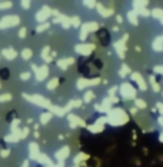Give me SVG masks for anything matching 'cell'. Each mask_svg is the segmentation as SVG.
I'll use <instances>...</instances> for the list:
<instances>
[{
  "label": "cell",
  "mask_w": 163,
  "mask_h": 167,
  "mask_svg": "<svg viewBox=\"0 0 163 167\" xmlns=\"http://www.w3.org/2000/svg\"><path fill=\"white\" fill-rule=\"evenodd\" d=\"M47 74H49V67L46 66V64H43V66L39 69V71H37V80H45L46 77H47Z\"/></svg>",
  "instance_id": "obj_16"
},
{
  "label": "cell",
  "mask_w": 163,
  "mask_h": 167,
  "mask_svg": "<svg viewBox=\"0 0 163 167\" xmlns=\"http://www.w3.org/2000/svg\"><path fill=\"white\" fill-rule=\"evenodd\" d=\"M129 76H130L132 82H133V83H136V86L139 87V90H140V91H146L149 86H147V82L145 80V77H143L140 73H137V71H132Z\"/></svg>",
  "instance_id": "obj_3"
},
{
  "label": "cell",
  "mask_w": 163,
  "mask_h": 167,
  "mask_svg": "<svg viewBox=\"0 0 163 167\" xmlns=\"http://www.w3.org/2000/svg\"><path fill=\"white\" fill-rule=\"evenodd\" d=\"M52 117H53V114H52L50 112H46V113H43V114L40 116V120H42L43 124H47L50 120H52Z\"/></svg>",
  "instance_id": "obj_28"
},
{
  "label": "cell",
  "mask_w": 163,
  "mask_h": 167,
  "mask_svg": "<svg viewBox=\"0 0 163 167\" xmlns=\"http://www.w3.org/2000/svg\"><path fill=\"white\" fill-rule=\"evenodd\" d=\"M87 34H89V33H86L84 30H82V29H80V34H79V39H80L82 42H84V40L87 39Z\"/></svg>",
  "instance_id": "obj_35"
},
{
  "label": "cell",
  "mask_w": 163,
  "mask_h": 167,
  "mask_svg": "<svg viewBox=\"0 0 163 167\" xmlns=\"http://www.w3.org/2000/svg\"><path fill=\"white\" fill-rule=\"evenodd\" d=\"M116 20H117V23H122V21H123V17H122V16H116Z\"/></svg>",
  "instance_id": "obj_46"
},
{
  "label": "cell",
  "mask_w": 163,
  "mask_h": 167,
  "mask_svg": "<svg viewBox=\"0 0 163 167\" xmlns=\"http://www.w3.org/2000/svg\"><path fill=\"white\" fill-rule=\"evenodd\" d=\"M49 51H50L49 47H45V49H43V51H42V57H43V59H45L47 63H49V62H52V56H49Z\"/></svg>",
  "instance_id": "obj_32"
},
{
  "label": "cell",
  "mask_w": 163,
  "mask_h": 167,
  "mask_svg": "<svg viewBox=\"0 0 163 167\" xmlns=\"http://www.w3.org/2000/svg\"><path fill=\"white\" fill-rule=\"evenodd\" d=\"M69 156H70V147L69 146H62L59 150L54 153V157L57 159V161H65Z\"/></svg>",
  "instance_id": "obj_9"
},
{
  "label": "cell",
  "mask_w": 163,
  "mask_h": 167,
  "mask_svg": "<svg viewBox=\"0 0 163 167\" xmlns=\"http://www.w3.org/2000/svg\"><path fill=\"white\" fill-rule=\"evenodd\" d=\"M149 82H150V87H152V90H153L155 93H159V91H160V84L156 82L155 76H150V77H149Z\"/></svg>",
  "instance_id": "obj_22"
},
{
  "label": "cell",
  "mask_w": 163,
  "mask_h": 167,
  "mask_svg": "<svg viewBox=\"0 0 163 167\" xmlns=\"http://www.w3.org/2000/svg\"><path fill=\"white\" fill-rule=\"evenodd\" d=\"M156 110L160 113V116H163V103H157L156 104Z\"/></svg>",
  "instance_id": "obj_37"
},
{
  "label": "cell",
  "mask_w": 163,
  "mask_h": 167,
  "mask_svg": "<svg viewBox=\"0 0 163 167\" xmlns=\"http://www.w3.org/2000/svg\"><path fill=\"white\" fill-rule=\"evenodd\" d=\"M147 3H149V0H133V10H139V9H142V7H146Z\"/></svg>",
  "instance_id": "obj_24"
},
{
  "label": "cell",
  "mask_w": 163,
  "mask_h": 167,
  "mask_svg": "<svg viewBox=\"0 0 163 167\" xmlns=\"http://www.w3.org/2000/svg\"><path fill=\"white\" fill-rule=\"evenodd\" d=\"M70 26H73V27H80L82 26V21H80V19L77 16H75V17H70Z\"/></svg>",
  "instance_id": "obj_31"
},
{
  "label": "cell",
  "mask_w": 163,
  "mask_h": 167,
  "mask_svg": "<svg viewBox=\"0 0 163 167\" xmlns=\"http://www.w3.org/2000/svg\"><path fill=\"white\" fill-rule=\"evenodd\" d=\"M159 141H160V143H163V130L159 133Z\"/></svg>",
  "instance_id": "obj_45"
},
{
  "label": "cell",
  "mask_w": 163,
  "mask_h": 167,
  "mask_svg": "<svg viewBox=\"0 0 163 167\" xmlns=\"http://www.w3.org/2000/svg\"><path fill=\"white\" fill-rule=\"evenodd\" d=\"M47 27H49V23H45V24L39 26V29H37V30H39V32H43V30H45V29H47Z\"/></svg>",
  "instance_id": "obj_41"
},
{
  "label": "cell",
  "mask_w": 163,
  "mask_h": 167,
  "mask_svg": "<svg viewBox=\"0 0 163 167\" xmlns=\"http://www.w3.org/2000/svg\"><path fill=\"white\" fill-rule=\"evenodd\" d=\"M155 73H157V74L163 76V66H156L155 67Z\"/></svg>",
  "instance_id": "obj_38"
},
{
  "label": "cell",
  "mask_w": 163,
  "mask_h": 167,
  "mask_svg": "<svg viewBox=\"0 0 163 167\" xmlns=\"http://www.w3.org/2000/svg\"><path fill=\"white\" fill-rule=\"evenodd\" d=\"M106 124L112 126V127H119V126H125L129 121V114L125 112V109L122 107H112L107 113H106Z\"/></svg>",
  "instance_id": "obj_1"
},
{
  "label": "cell",
  "mask_w": 163,
  "mask_h": 167,
  "mask_svg": "<svg viewBox=\"0 0 163 167\" xmlns=\"http://www.w3.org/2000/svg\"><path fill=\"white\" fill-rule=\"evenodd\" d=\"M50 15H52V10H50L47 6H45V7H43V10L37 13V20H39V21H45V20H46Z\"/></svg>",
  "instance_id": "obj_14"
},
{
  "label": "cell",
  "mask_w": 163,
  "mask_h": 167,
  "mask_svg": "<svg viewBox=\"0 0 163 167\" xmlns=\"http://www.w3.org/2000/svg\"><path fill=\"white\" fill-rule=\"evenodd\" d=\"M82 30H84L86 33H93V32H96L99 29V24L96 21H87V23H84V24H82L80 26Z\"/></svg>",
  "instance_id": "obj_12"
},
{
  "label": "cell",
  "mask_w": 163,
  "mask_h": 167,
  "mask_svg": "<svg viewBox=\"0 0 163 167\" xmlns=\"http://www.w3.org/2000/svg\"><path fill=\"white\" fill-rule=\"evenodd\" d=\"M152 47H153V50H155V51H162L163 50V40H162V37H156V39L153 40V43H152Z\"/></svg>",
  "instance_id": "obj_19"
},
{
  "label": "cell",
  "mask_w": 163,
  "mask_h": 167,
  "mask_svg": "<svg viewBox=\"0 0 163 167\" xmlns=\"http://www.w3.org/2000/svg\"><path fill=\"white\" fill-rule=\"evenodd\" d=\"M23 6H24V9H27L30 6V0H23Z\"/></svg>",
  "instance_id": "obj_44"
},
{
  "label": "cell",
  "mask_w": 163,
  "mask_h": 167,
  "mask_svg": "<svg viewBox=\"0 0 163 167\" xmlns=\"http://www.w3.org/2000/svg\"><path fill=\"white\" fill-rule=\"evenodd\" d=\"M99 83H100V79H99V77L87 79V84H89V87H95V86H98Z\"/></svg>",
  "instance_id": "obj_34"
},
{
  "label": "cell",
  "mask_w": 163,
  "mask_h": 167,
  "mask_svg": "<svg viewBox=\"0 0 163 167\" xmlns=\"http://www.w3.org/2000/svg\"><path fill=\"white\" fill-rule=\"evenodd\" d=\"M104 126H106V117H100V118H98L93 124L86 126V127H87V130H89L90 133L98 134V133H102V132L104 130Z\"/></svg>",
  "instance_id": "obj_5"
},
{
  "label": "cell",
  "mask_w": 163,
  "mask_h": 167,
  "mask_svg": "<svg viewBox=\"0 0 163 167\" xmlns=\"http://www.w3.org/2000/svg\"><path fill=\"white\" fill-rule=\"evenodd\" d=\"M112 106H113V103L110 100V97H106V99H103V100L100 101V103H96L95 104V110L99 112V113H107L110 109H112Z\"/></svg>",
  "instance_id": "obj_8"
},
{
  "label": "cell",
  "mask_w": 163,
  "mask_h": 167,
  "mask_svg": "<svg viewBox=\"0 0 163 167\" xmlns=\"http://www.w3.org/2000/svg\"><path fill=\"white\" fill-rule=\"evenodd\" d=\"M157 124H159V126H160V127L163 129V116H159V117H157Z\"/></svg>",
  "instance_id": "obj_43"
},
{
  "label": "cell",
  "mask_w": 163,
  "mask_h": 167,
  "mask_svg": "<svg viewBox=\"0 0 163 167\" xmlns=\"http://www.w3.org/2000/svg\"><path fill=\"white\" fill-rule=\"evenodd\" d=\"M130 73H132V70H130V67L127 66V64H125V63H123V64L120 66V70H119V76H120V77H127Z\"/></svg>",
  "instance_id": "obj_20"
},
{
  "label": "cell",
  "mask_w": 163,
  "mask_h": 167,
  "mask_svg": "<svg viewBox=\"0 0 163 167\" xmlns=\"http://www.w3.org/2000/svg\"><path fill=\"white\" fill-rule=\"evenodd\" d=\"M133 101H134V107H136L137 110H145V109L147 107L146 101L143 100V99H140V97H136Z\"/></svg>",
  "instance_id": "obj_21"
},
{
  "label": "cell",
  "mask_w": 163,
  "mask_h": 167,
  "mask_svg": "<svg viewBox=\"0 0 163 167\" xmlns=\"http://www.w3.org/2000/svg\"><path fill=\"white\" fill-rule=\"evenodd\" d=\"M86 87H89V84H87V79H84V77L77 79V82H76V89H77V90H84Z\"/></svg>",
  "instance_id": "obj_23"
},
{
  "label": "cell",
  "mask_w": 163,
  "mask_h": 167,
  "mask_svg": "<svg viewBox=\"0 0 163 167\" xmlns=\"http://www.w3.org/2000/svg\"><path fill=\"white\" fill-rule=\"evenodd\" d=\"M39 156H40V157H39V163H42V164H47V166H53L52 160H50L46 154H39Z\"/></svg>",
  "instance_id": "obj_26"
},
{
  "label": "cell",
  "mask_w": 163,
  "mask_h": 167,
  "mask_svg": "<svg viewBox=\"0 0 163 167\" xmlns=\"http://www.w3.org/2000/svg\"><path fill=\"white\" fill-rule=\"evenodd\" d=\"M80 106H82V100H70L67 103V106H65V107L70 112V110H73L76 107H80Z\"/></svg>",
  "instance_id": "obj_25"
},
{
  "label": "cell",
  "mask_w": 163,
  "mask_h": 167,
  "mask_svg": "<svg viewBox=\"0 0 163 167\" xmlns=\"http://www.w3.org/2000/svg\"><path fill=\"white\" fill-rule=\"evenodd\" d=\"M72 64H75V59L73 57H66V59H59L57 60V67L60 70H67Z\"/></svg>",
  "instance_id": "obj_10"
},
{
  "label": "cell",
  "mask_w": 163,
  "mask_h": 167,
  "mask_svg": "<svg viewBox=\"0 0 163 167\" xmlns=\"http://www.w3.org/2000/svg\"><path fill=\"white\" fill-rule=\"evenodd\" d=\"M136 13H137V16H143V17H149V16H150V12L147 10L146 7H142V9L136 10Z\"/></svg>",
  "instance_id": "obj_33"
},
{
  "label": "cell",
  "mask_w": 163,
  "mask_h": 167,
  "mask_svg": "<svg viewBox=\"0 0 163 167\" xmlns=\"http://www.w3.org/2000/svg\"><path fill=\"white\" fill-rule=\"evenodd\" d=\"M150 15L155 17V19H159V20H160L163 17V9H153V10L150 12Z\"/></svg>",
  "instance_id": "obj_30"
},
{
  "label": "cell",
  "mask_w": 163,
  "mask_h": 167,
  "mask_svg": "<svg viewBox=\"0 0 163 167\" xmlns=\"http://www.w3.org/2000/svg\"><path fill=\"white\" fill-rule=\"evenodd\" d=\"M67 120H69V124H70L72 129L86 127V121H84L83 118H80L77 114H73V113H70V112H69V114H67Z\"/></svg>",
  "instance_id": "obj_7"
},
{
  "label": "cell",
  "mask_w": 163,
  "mask_h": 167,
  "mask_svg": "<svg viewBox=\"0 0 163 167\" xmlns=\"http://www.w3.org/2000/svg\"><path fill=\"white\" fill-rule=\"evenodd\" d=\"M84 1V4L87 6V7H93L95 4H96V0H83Z\"/></svg>",
  "instance_id": "obj_36"
},
{
  "label": "cell",
  "mask_w": 163,
  "mask_h": 167,
  "mask_svg": "<svg viewBox=\"0 0 163 167\" xmlns=\"http://www.w3.org/2000/svg\"><path fill=\"white\" fill-rule=\"evenodd\" d=\"M49 109H50V113H52V114H56V116H59V117H63L69 113V110H67L66 107H62V106H53V104H52Z\"/></svg>",
  "instance_id": "obj_11"
},
{
  "label": "cell",
  "mask_w": 163,
  "mask_h": 167,
  "mask_svg": "<svg viewBox=\"0 0 163 167\" xmlns=\"http://www.w3.org/2000/svg\"><path fill=\"white\" fill-rule=\"evenodd\" d=\"M87 159H89V156H87L86 153L80 151V153H77V154L75 156V159H73V164H75V166H80L82 161H84V160H87Z\"/></svg>",
  "instance_id": "obj_15"
},
{
  "label": "cell",
  "mask_w": 163,
  "mask_h": 167,
  "mask_svg": "<svg viewBox=\"0 0 163 167\" xmlns=\"http://www.w3.org/2000/svg\"><path fill=\"white\" fill-rule=\"evenodd\" d=\"M129 110H130V114H132V116H136V114H137V112H139V110H137L134 106H133V107H130Z\"/></svg>",
  "instance_id": "obj_42"
},
{
  "label": "cell",
  "mask_w": 163,
  "mask_h": 167,
  "mask_svg": "<svg viewBox=\"0 0 163 167\" xmlns=\"http://www.w3.org/2000/svg\"><path fill=\"white\" fill-rule=\"evenodd\" d=\"M96 99V93L93 90H86L84 94H83V101L84 103H92V101Z\"/></svg>",
  "instance_id": "obj_18"
},
{
  "label": "cell",
  "mask_w": 163,
  "mask_h": 167,
  "mask_svg": "<svg viewBox=\"0 0 163 167\" xmlns=\"http://www.w3.org/2000/svg\"><path fill=\"white\" fill-rule=\"evenodd\" d=\"M96 10L99 12V15L102 17H109L113 15V10H112V9H107V7H104L103 4H100V3L96 4Z\"/></svg>",
  "instance_id": "obj_13"
},
{
  "label": "cell",
  "mask_w": 163,
  "mask_h": 167,
  "mask_svg": "<svg viewBox=\"0 0 163 167\" xmlns=\"http://www.w3.org/2000/svg\"><path fill=\"white\" fill-rule=\"evenodd\" d=\"M129 39V36L127 34H125L123 36V39H120V40H117V42H114L113 43V47L116 53H117V56L120 57V59H123L125 57V51H126V40Z\"/></svg>",
  "instance_id": "obj_6"
},
{
  "label": "cell",
  "mask_w": 163,
  "mask_h": 167,
  "mask_svg": "<svg viewBox=\"0 0 163 167\" xmlns=\"http://www.w3.org/2000/svg\"><path fill=\"white\" fill-rule=\"evenodd\" d=\"M60 24H62V27H65V29H69L70 27V17L67 16H60Z\"/></svg>",
  "instance_id": "obj_27"
},
{
  "label": "cell",
  "mask_w": 163,
  "mask_h": 167,
  "mask_svg": "<svg viewBox=\"0 0 163 167\" xmlns=\"http://www.w3.org/2000/svg\"><path fill=\"white\" fill-rule=\"evenodd\" d=\"M23 57H24V59L32 57V51H30V50H24V51H23Z\"/></svg>",
  "instance_id": "obj_39"
},
{
  "label": "cell",
  "mask_w": 163,
  "mask_h": 167,
  "mask_svg": "<svg viewBox=\"0 0 163 167\" xmlns=\"http://www.w3.org/2000/svg\"><path fill=\"white\" fill-rule=\"evenodd\" d=\"M57 86H59V77H53L49 83H47V89H49V90H54Z\"/></svg>",
  "instance_id": "obj_29"
},
{
  "label": "cell",
  "mask_w": 163,
  "mask_h": 167,
  "mask_svg": "<svg viewBox=\"0 0 163 167\" xmlns=\"http://www.w3.org/2000/svg\"><path fill=\"white\" fill-rule=\"evenodd\" d=\"M162 96H163V90H162Z\"/></svg>",
  "instance_id": "obj_47"
},
{
  "label": "cell",
  "mask_w": 163,
  "mask_h": 167,
  "mask_svg": "<svg viewBox=\"0 0 163 167\" xmlns=\"http://www.w3.org/2000/svg\"><path fill=\"white\" fill-rule=\"evenodd\" d=\"M117 91H119V96L122 97V100H125V101L134 100V99L137 97V90H136V87L132 83H129V82H123V83L117 87Z\"/></svg>",
  "instance_id": "obj_2"
},
{
  "label": "cell",
  "mask_w": 163,
  "mask_h": 167,
  "mask_svg": "<svg viewBox=\"0 0 163 167\" xmlns=\"http://www.w3.org/2000/svg\"><path fill=\"white\" fill-rule=\"evenodd\" d=\"M127 20H129V23L133 24V26H137V24H139V19H137L136 10H129V13H127Z\"/></svg>",
  "instance_id": "obj_17"
},
{
  "label": "cell",
  "mask_w": 163,
  "mask_h": 167,
  "mask_svg": "<svg viewBox=\"0 0 163 167\" xmlns=\"http://www.w3.org/2000/svg\"><path fill=\"white\" fill-rule=\"evenodd\" d=\"M75 167H79V166H75Z\"/></svg>",
  "instance_id": "obj_48"
},
{
  "label": "cell",
  "mask_w": 163,
  "mask_h": 167,
  "mask_svg": "<svg viewBox=\"0 0 163 167\" xmlns=\"http://www.w3.org/2000/svg\"><path fill=\"white\" fill-rule=\"evenodd\" d=\"M117 91V87H112L110 90H107V93H109V96L112 97V96H114V93Z\"/></svg>",
  "instance_id": "obj_40"
},
{
  "label": "cell",
  "mask_w": 163,
  "mask_h": 167,
  "mask_svg": "<svg viewBox=\"0 0 163 167\" xmlns=\"http://www.w3.org/2000/svg\"><path fill=\"white\" fill-rule=\"evenodd\" d=\"M95 50V44L93 43H86V42H82L79 44L75 46V51L80 56H89L92 54V51Z\"/></svg>",
  "instance_id": "obj_4"
}]
</instances>
